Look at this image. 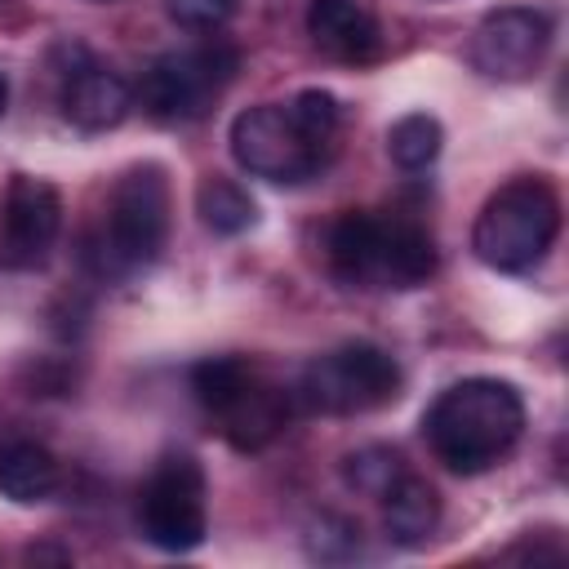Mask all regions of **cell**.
I'll return each instance as SVG.
<instances>
[{
    "instance_id": "obj_18",
    "label": "cell",
    "mask_w": 569,
    "mask_h": 569,
    "mask_svg": "<svg viewBox=\"0 0 569 569\" xmlns=\"http://www.w3.org/2000/svg\"><path fill=\"white\" fill-rule=\"evenodd\" d=\"M405 471H409L405 458H400L396 449H387V445H365V449H356V453L342 458V480H347V489H356V493H365V498H382Z\"/></svg>"
},
{
    "instance_id": "obj_13",
    "label": "cell",
    "mask_w": 569,
    "mask_h": 569,
    "mask_svg": "<svg viewBox=\"0 0 569 569\" xmlns=\"http://www.w3.org/2000/svg\"><path fill=\"white\" fill-rule=\"evenodd\" d=\"M133 107V89L102 62H80L62 76V116L84 129V133H102L116 129Z\"/></svg>"
},
{
    "instance_id": "obj_3",
    "label": "cell",
    "mask_w": 569,
    "mask_h": 569,
    "mask_svg": "<svg viewBox=\"0 0 569 569\" xmlns=\"http://www.w3.org/2000/svg\"><path fill=\"white\" fill-rule=\"evenodd\" d=\"M329 271L351 289H418L436 276V240L418 218L347 209L325 236Z\"/></svg>"
},
{
    "instance_id": "obj_8",
    "label": "cell",
    "mask_w": 569,
    "mask_h": 569,
    "mask_svg": "<svg viewBox=\"0 0 569 569\" xmlns=\"http://www.w3.org/2000/svg\"><path fill=\"white\" fill-rule=\"evenodd\" d=\"M405 387L400 365L373 347V342H342L333 351H320L302 369V400L320 413L351 418V413H373L391 405Z\"/></svg>"
},
{
    "instance_id": "obj_2",
    "label": "cell",
    "mask_w": 569,
    "mask_h": 569,
    "mask_svg": "<svg viewBox=\"0 0 569 569\" xmlns=\"http://www.w3.org/2000/svg\"><path fill=\"white\" fill-rule=\"evenodd\" d=\"M422 436L436 462L458 476L498 467L525 436V400L502 378H462L422 413Z\"/></svg>"
},
{
    "instance_id": "obj_12",
    "label": "cell",
    "mask_w": 569,
    "mask_h": 569,
    "mask_svg": "<svg viewBox=\"0 0 569 569\" xmlns=\"http://www.w3.org/2000/svg\"><path fill=\"white\" fill-rule=\"evenodd\" d=\"M307 36L333 62H373L382 49L378 18L365 0H311L307 4Z\"/></svg>"
},
{
    "instance_id": "obj_14",
    "label": "cell",
    "mask_w": 569,
    "mask_h": 569,
    "mask_svg": "<svg viewBox=\"0 0 569 569\" xmlns=\"http://www.w3.org/2000/svg\"><path fill=\"white\" fill-rule=\"evenodd\" d=\"M378 502H382V529H387V538L396 547L413 551V547H427L436 538V529H440V493L422 476L405 471Z\"/></svg>"
},
{
    "instance_id": "obj_6",
    "label": "cell",
    "mask_w": 569,
    "mask_h": 569,
    "mask_svg": "<svg viewBox=\"0 0 569 569\" xmlns=\"http://www.w3.org/2000/svg\"><path fill=\"white\" fill-rule=\"evenodd\" d=\"M560 236V196L547 178L525 173L502 182L476 213L471 253L489 271H533Z\"/></svg>"
},
{
    "instance_id": "obj_9",
    "label": "cell",
    "mask_w": 569,
    "mask_h": 569,
    "mask_svg": "<svg viewBox=\"0 0 569 569\" xmlns=\"http://www.w3.org/2000/svg\"><path fill=\"white\" fill-rule=\"evenodd\" d=\"M138 529L160 551H196L209 533L204 471L187 453H169L138 489Z\"/></svg>"
},
{
    "instance_id": "obj_10",
    "label": "cell",
    "mask_w": 569,
    "mask_h": 569,
    "mask_svg": "<svg viewBox=\"0 0 569 569\" xmlns=\"http://www.w3.org/2000/svg\"><path fill=\"white\" fill-rule=\"evenodd\" d=\"M551 36H556V22L547 9H533V4H502L493 13L480 18L476 36H471V67L489 80H529L547 49H551Z\"/></svg>"
},
{
    "instance_id": "obj_17",
    "label": "cell",
    "mask_w": 569,
    "mask_h": 569,
    "mask_svg": "<svg viewBox=\"0 0 569 569\" xmlns=\"http://www.w3.org/2000/svg\"><path fill=\"white\" fill-rule=\"evenodd\" d=\"M440 147H445V129H440V120L427 116V111H409V116H400V120L387 129V156H391L405 173L427 169V164L440 156Z\"/></svg>"
},
{
    "instance_id": "obj_21",
    "label": "cell",
    "mask_w": 569,
    "mask_h": 569,
    "mask_svg": "<svg viewBox=\"0 0 569 569\" xmlns=\"http://www.w3.org/2000/svg\"><path fill=\"white\" fill-rule=\"evenodd\" d=\"M93 4H124V0H93Z\"/></svg>"
},
{
    "instance_id": "obj_15",
    "label": "cell",
    "mask_w": 569,
    "mask_h": 569,
    "mask_svg": "<svg viewBox=\"0 0 569 569\" xmlns=\"http://www.w3.org/2000/svg\"><path fill=\"white\" fill-rule=\"evenodd\" d=\"M62 485L58 458L36 440H4L0 445V493L18 507L49 502Z\"/></svg>"
},
{
    "instance_id": "obj_19",
    "label": "cell",
    "mask_w": 569,
    "mask_h": 569,
    "mask_svg": "<svg viewBox=\"0 0 569 569\" xmlns=\"http://www.w3.org/2000/svg\"><path fill=\"white\" fill-rule=\"evenodd\" d=\"M240 0H164V13L182 31H222L236 18Z\"/></svg>"
},
{
    "instance_id": "obj_5",
    "label": "cell",
    "mask_w": 569,
    "mask_h": 569,
    "mask_svg": "<svg viewBox=\"0 0 569 569\" xmlns=\"http://www.w3.org/2000/svg\"><path fill=\"white\" fill-rule=\"evenodd\" d=\"M191 396L240 453L267 449L289 422V391L244 356H209L191 365Z\"/></svg>"
},
{
    "instance_id": "obj_4",
    "label": "cell",
    "mask_w": 569,
    "mask_h": 569,
    "mask_svg": "<svg viewBox=\"0 0 569 569\" xmlns=\"http://www.w3.org/2000/svg\"><path fill=\"white\" fill-rule=\"evenodd\" d=\"M169 240V178L160 164H133L116 178L98 231L84 240V262L98 280L147 271Z\"/></svg>"
},
{
    "instance_id": "obj_7",
    "label": "cell",
    "mask_w": 569,
    "mask_h": 569,
    "mask_svg": "<svg viewBox=\"0 0 569 569\" xmlns=\"http://www.w3.org/2000/svg\"><path fill=\"white\" fill-rule=\"evenodd\" d=\"M236 71H240V53L227 40H204V44H191V49H173V53H160L142 71L138 102L160 124L200 120L227 93Z\"/></svg>"
},
{
    "instance_id": "obj_20",
    "label": "cell",
    "mask_w": 569,
    "mask_h": 569,
    "mask_svg": "<svg viewBox=\"0 0 569 569\" xmlns=\"http://www.w3.org/2000/svg\"><path fill=\"white\" fill-rule=\"evenodd\" d=\"M4 107H9V80H4V71H0V116H4Z\"/></svg>"
},
{
    "instance_id": "obj_16",
    "label": "cell",
    "mask_w": 569,
    "mask_h": 569,
    "mask_svg": "<svg viewBox=\"0 0 569 569\" xmlns=\"http://www.w3.org/2000/svg\"><path fill=\"white\" fill-rule=\"evenodd\" d=\"M196 213H200V222H204L213 236H240V231H249V227L258 222L253 196H249L240 182L222 178V173H209V178L196 187Z\"/></svg>"
},
{
    "instance_id": "obj_11",
    "label": "cell",
    "mask_w": 569,
    "mask_h": 569,
    "mask_svg": "<svg viewBox=\"0 0 569 569\" xmlns=\"http://www.w3.org/2000/svg\"><path fill=\"white\" fill-rule=\"evenodd\" d=\"M62 231V196L53 182L13 173L4 191V213H0V262L9 271H31L49 258L53 240Z\"/></svg>"
},
{
    "instance_id": "obj_1",
    "label": "cell",
    "mask_w": 569,
    "mask_h": 569,
    "mask_svg": "<svg viewBox=\"0 0 569 569\" xmlns=\"http://www.w3.org/2000/svg\"><path fill=\"white\" fill-rule=\"evenodd\" d=\"M342 107L329 89H302L289 102H258L231 120V156L267 182H307L325 169L338 142Z\"/></svg>"
}]
</instances>
